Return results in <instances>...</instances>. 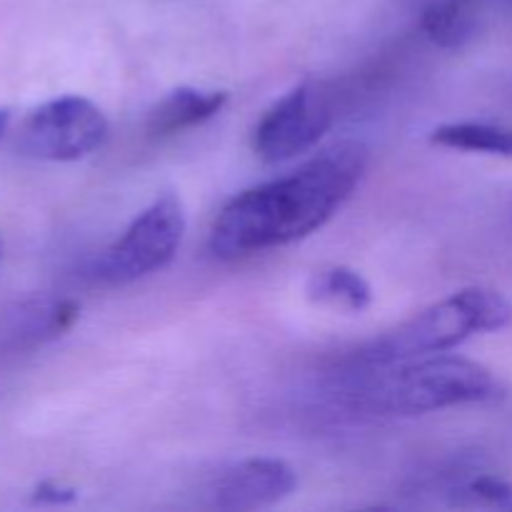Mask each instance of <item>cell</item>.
<instances>
[{"label":"cell","mask_w":512,"mask_h":512,"mask_svg":"<svg viewBox=\"0 0 512 512\" xmlns=\"http://www.w3.org/2000/svg\"><path fill=\"white\" fill-rule=\"evenodd\" d=\"M353 403L368 413L423 415L458 405L493 403L505 388L485 365L448 353L390 365H368L353 390Z\"/></svg>","instance_id":"2"},{"label":"cell","mask_w":512,"mask_h":512,"mask_svg":"<svg viewBox=\"0 0 512 512\" xmlns=\"http://www.w3.org/2000/svg\"><path fill=\"white\" fill-rule=\"evenodd\" d=\"M508 325H512V303L503 293L490 288H463L370 340L358 353V360L368 368L448 353L473 335L495 333Z\"/></svg>","instance_id":"3"},{"label":"cell","mask_w":512,"mask_h":512,"mask_svg":"<svg viewBox=\"0 0 512 512\" xmlns=\"http://www.w3.org/2000/svg\"><path fill=\"white\" fill-rule=\"evenodd\" d=\"M108 133V118L98 105L80 95H60L25 118L15 145L28 158L73 163L103 148Z\"/></svg>","instance_id":"5"},{"label":"cell","mask_w":512,"mask_h":512,"mask_svg":"<svg viewBox=\"0 0 512 512\" xmlns=\"http://www.w3.org/2000/svg\"><path fill=\"white\" fill-rule=\"evenodd\" d=\"M0 253H3V245H0Z\"/></svg>","instance_id":"16"},{"label":"cell","mask_w":512,"mask_h":512,"mask_svg":"<svg viewBox=\"0 0 512 512\" xmlns=\"http://www.w3.org/2000/svg\"><path fill=\"white\" fill-rule=\"evenodd\" d=\"M420 28L438 48H463L475 33L473 5L460 3V0H433L425 5L420 15Z\"/></svg>","instance_id":"11"},{"label":"cell","mask_w":512,"mask_h":512,"mask_svg":"<svg viewBox=\"0 0 512 512\" xmlns=\"http://www.w3.org/2000/svg\"><path fill=\"white\" fill-rule=\"evenodd\" d=\"M298 488V475L285 460L248 458L215 475L208 495L218 510H260L283 503Z\"/></svg>","instance_id":"7"},{"label":"cell","mask_w":512,"mask_h":512,"mask_svg":"<svg viewBox=\"0 0 512 512\" xmlns=\"http://www.w3.org/2000/svg\"><path fill=\"white\" fill-rule=\"evenodd\" d=\"M453 505L458 508H490L512 512V483L498 475L480 473L463 480L453 490Z\"/></svg>","instance_id":"12"},{"label":"cell","mask_w":512,"mask_h":512,"mask_svg":"<svg viewBox=\"0 0 512 512\" xmlns=\"http://www.w3.org/2000/svg\"><path fill=\"white\" fill-rule=\"evenodd\" d=\"M365 168L368 148L358 140H343L293 173L243 190L213 220L210 253L238 260L308 238L348 203Z\"/></svg>","instance_id":"1"},{"label":"cell","mask_w":512,"mask_h":512,"mask_svg":"<svg viewBox=\"0 0 512 512\" xmlns=\"http://www.w3.org/2000/svg\"><path fill=\"white\" fill-rule=\"evenodd\" d=\"M225 103H228L225 90L180 85V88L170 90L165 98H160L158 105H153L145 128L153 138H168V135L183 133V130H190L195 125H203L205 120L215 118L225 108Z\"/></svg>","instance_id":"8"},{"label":"cell","mask_w":512,"mask_h":512,"mask_svg":"<svg viewBox=\"0 0 512 512\" xmlns=\"http://www.w3.org/2000/svg\"><path fill=\"white\" fill-rule=\"evenodd\" d=\"M78 498L75 488H68V485H60L55 480H43L38 488L33 490V503L40 505H68Z\"/></svg>","instance_id":"13"},{"label":"cell","mask_w":512,"mask_h":512,"mask_svg":"<svg viewBox=\"0 0 512 512\" xmlns=\"http://www.w3.org/2000/svg\"><path fill=\"white\" fill-rule=\"evenodd\" d=\"M308 298L325 308L343 310V313H365L373 305V288L358 270L348 265H330L310 275Z\"/></svg>","instance_id":"9"},{"label":"cell","mask_w":512,"mask_h":512,"mask_svg":"<svg viewBox=\"0 0 512 512\" xmlns=\"http://www.w3.org/2000/svg\"><path fill=\"white\" fill-rule=\"evenodd\" d=\"M430 143L465 153L498 155L512 160V125L500 123H448L430 133Z\"/></svg>","instance_id":"10"},{"label":"cell","mask_w":512,"mask_h":512,"mask_svg":"<svg viewBox=\"0 0 512 512\" xmlns=\"http://www.w3.org/2000/svg\"><path fill=\"white\" fill-rule=\"evenodd\" d=\"M185 235V210L178 195L163 193L125 228L90 265L103 285H130L173 263Z\"/></svg>","instance_id":"4"},{"label":"cell","mask_w":512,"mask_h":512,"mask_svg":"<svg viewBox=\"0 0 512 512\" xmlns=\"http://www.w3.org/2000/svg\"><path fill=\"white\" fill-rule=\"evenodd\" d=\"M333 100L323 83L305 80L280 95L253 130V150L263 163H285L308 153L333 125Z\"/></svg>","instance_id":"6"},{"label":"cell","mask_w":512,"mask_h":512,"mask_svg":"<svg viewBox=\"0 0 512 512\" xmlns=\"http://www.w3.org/2000/svg\"><path fill=\"white\" fill-rule=\"evenodd\" d=\"M460 3H468V5H473V3H475V0H460Z\"/></svg>","instance_id":"15"},{"label":"cell","mask_w":512,"mask_h":512,"mask_svg":"<svg viewBox=\"0 0 512 512\" xmlns=\"http://www.w3.org/2000/svg\"><path fill=\"white\" fill-rule=\"evenodd\" d=\"M8 123H10V110L0 108V138H3L5 130H8Z\"/></svg>","instance_id":"14"}]
</instances>
